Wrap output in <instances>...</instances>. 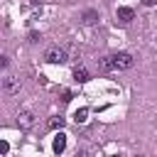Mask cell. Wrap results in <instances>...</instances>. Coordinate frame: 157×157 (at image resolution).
<instances>
[{
  "instance_id": "cell-4",
  "label": "cell",
  "mask_w": 157,
  "mask_h": 157,
  "mask_svg": "<svg viewBox=\"0 0 157 157\" xmlns=\"http://www.w3.org/2000/svg\"><path fill=\"white\" fill-rule=\"evenodd\" d=\"M17 125H20V130H29V128L34 125V115H32L29 110L17 113Z\"/></svg>"
},
{
  "instance_id": "cell-13",
  "label": "cell",
  "mask_w": 157,
  "mask_h": 157,
  "mask_svg": "<svg viewBox=\"0 0 157 157\" xmlns=\"http://www.w3.org/2000/svg\"><path fill=\"white\" fill-rule=\"evenodd\" d=\"M110 157H123V155H110Z\"/></svg>"
},
{
  "instance_id": "cell-7",
  "label": "cell",
  "mask_w": 157,
  "mask_h": 157,
  "mask_svg": "<svg viewBox=\"0 0 157 157\" xmlns=\"http://www.w3.org/2000/svg\"><path fill=\"white\" fill-rule=\"evenodd\" d=\"M74 78H76L78 83H86V81H88L91 76H88V71H86L83 66H76V69H74Z\"/></svg>"
},
{
  "instance_id": "cell-1",
  "label": "cell",
  "mask_w": 157,
  "mask_h": 157,
  "mask_svg": "<svg viewBox=\"0 0 157 157\" xmlns=\"http://www.w3.org/2000/svg\"><path fill=\"white\" fill-rule=\"evenodd\" d=\"M98 66L101 71H125L132 66V56L120 52V54H108V56H101L98 59Z\"/></svg>"
},
{
  "instance_id": "cell-8",
  "label": "cell",
  "mask_w": 157,
  "mask_h": 157,
  "mask_svg": "<svg viewBox=\"0 0 157 157\" xmlns=\"http://www.w3.org/2000/svg\"><path fill=\"white\" fill-rule=\"evenodd\" d=\"M86 120H88V108H78L74 113V123L78 125V123H86Z\"/></svg>"
},
{
  "instance_id": "cell-10",
  "label": "cell",
  "mask_w": 157,
  "mask_h": 157,
  "mask_svg": "<svg viewBox=\"0 0 157 157\" xmlns=\"http://www.w3.org/2000/svg\"><path fill=\"white\" fill-rule=\"evenodd\" d=\"M49 128H52V130L64 128V118H59V115H56V118H52V120H49Z\"/></svg>"
},
{
  "instance_id": "cell-9",
  "label": "cell",
  "mask_w": 157,
  "mask_h": 157,
  "mask_svg": "<svg viewBox=\"0 0 157 157\" xmlns=\"http://www.w3.org/2000/svg\"><path fill=\"white\" fill-rule=\"evenodd\" d=\"M83 22H86V25H96V22H98V12H96V10L83 12Z\"/></svg>"
},
{
  "instance_id": "cell-2",
  "label": "cell",
  "mask_w": 157,
  "mask_h": 157,
  "mask_svg": "<svg viewBox=\"0 0 157 157\" xmlns=\"http://www.w3.org/2000/svg\"><path fill=\"white\" fill-rule=\"evenodd\" d=\"M44 61L47 64H64L66 61V52L59 49V47H52V49L44 52Z\"/></svg>"
},
{
  "instance_id": "cell-12",
  "label": "cell",
  "mask_w": 157,
  "mask_h": 157,
  "mask_svg": "<svg viewBox=\"0 0 157 157\" xmlns=\"http://www.w3.org/2000/svg\"><path fill=\"white\" fill-rule=\"evenodd\" d=\"M74 157H88V155H86V152H76Z\"/></svg>"
},
{
  "instance_id": "cell-14",
  "label": "cell",
  "mask_w": 157,
  "mask_h": 157,
  "mask_svg": "<svg viewBox=\"0 0 157 157\" xmlns=\"http://www.w3.org/2000/svg\"><path fill=\"white\" fill-rule=\"evenodd\" d=\"M135 157H142V155H135Z\"/></svg>"
},
{
  "instance_id": "cell-11",
  "label": "cell",
  "mask_w": 157,
  "mask_h": 157,
  "mask_svg": "<svg viewBox=\"0 0 157 157\" xmlns=\"http://www.w3.org/2000/svg\"><path fill=\"white\" fill-rule=\"evenodd\" d=\"M0 152L7 155V152H10V145H7V142H0Z\"/></svg>"
},
{
  "instance_id": "cell-3",
  "label": "cell",
  "mask_w": 157,
  "mask_h": 157,
  "mask_svg": "<svg viewBox=\"0 0 157 157\" xmlns=\"http://www.w3.org/2000/svg\"><path fill=\"white\" fill-rule=\"evenodd\" d=\"M2 93H5V96H15V93H20V78L7 74V76L2 78Z\"/></svg>"
},
{
  "instance_id": "cell-5",
  "label": "cell",
  "mask_w": 157,
  "mask_h": 157,
  "mask_svg": "<svg viewBox=\"0 0 157 157\" xmlns=\"http://www.w3.org/2000/svg\"><path fill=\"white\" fill-rule=\"evenodd\" d=\"M52 150H54L56 155H61V152L66 150V135H64V132H59V135H54V142H52Z\"/></svg>"
},
{
  "instance_id": "cell-6",
  "label": "cell",
  "mask_w": 157,
  "mask_h": 157,
  "mask_svg": "<svg viewBox=\"0 0 157 157\" xmlns=\"http://www.w3.org/2000/svg\"><path fill=\"white\" fill-rule=\"evenodd\" d=\"M132 17H135L132 7H118V20H120V22H130Z\"/></svg>"
}]
</instances>
